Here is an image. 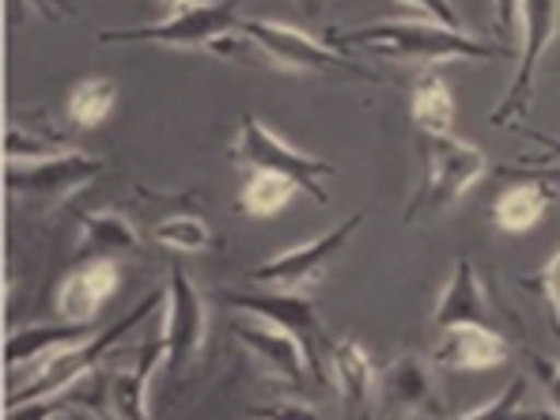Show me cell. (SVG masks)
<instances>
[{
  "mask_svg": "<svg viewBox=\"0 0 560 420\" xmlns=\"http://www.w3.org/2000/svg\"><path fill=\"white\" fill-rule=\"evenodd\" d=\"M114 98H118V88L114 80L106 77H88L72 88V98H69V114L77 126L84 129H95L98 121H106V114L114 110Z\"/></svg>",
  "mask_w": 560,
  "mask_h": 420,
  "instance_id": "484cf974",
  "label": "cell"
},
{
  "mask_svg": "<svg viewBox=\"0 0 560 420\" xmlns=\"http://www.w3.org/2000/svg\"><path fill=\"white\" fill-rule=\"evenodd\" d=\"M254 413H258V417H318V409L307 406V401L284 398V401H273V406H258Z\"/></svg>",
  "mask_w": 560,
  "mask_h": 420,
  "instance_id": "1f68e13d",
  "label": "cell"
},
{
  "mask_svg": "<svg viewBox=\"0 0 560 420\" xmlns=\"http://www.w3.org/2000/svg\"><path fill=\"white\" fill-rule=\"evenodd\" d=\"M526 360H530L534 375H538L541 390H546V398H549V413L560 417V360H553V357H541V352H526Z\"/></svg>",
  "mask_w": 560,
  "mask_h": 420,
  "instance_id": "f1b7e54d",
  "label": "cell"
},
{
  "mask_svg": "<svg viewBox=\"0 0 560 420\" xmlns=\"http://www.w3.org/2000/svg\"><path fill=\"white\" fill-rule=\"evenodd\" d=\"M337 49H368V54L398 57V61H492V57H515L518 49L481 43L469 31H451L432 20H386L372 27L329 35Z\"/></svg>",
  "mask_w": 560,
  "mask_h": 420,
  "instance_id": "6da1fadb",
  "label": "cell"
},
{
  "mask_svg": "<svg viewBox=\"0 0 560 420\" xmlns=\"http://www.w3.org/2000/svg\"><path fill=\"white\" fill-rule=\"evenodd\" d=\"M103 171H106V160L72 148V152L49 155V160L8 163L4 183L15 201H31V205H43V209H54V205H61L65 197H72L77 189L92 186Z\"/></svg>",
  "mask_w": 560,
  "mask_h": 420,
  "instance_id": "ba28073f",
  "label": "cell"
},
{
  "mask_svg": "<svg viewBox=\"0 0 560 420\" xmlns=\"http://www.w3.org/2000/svg\"><path fill=\"white\" fill-rule=\"evenodd\" d=\"M549 201H553V186L538 183V178H523V183L508 186L504 194L497 197V205H492V224L508 235H523L541 224V217L549 212Z\"/></svg>",
  "mask_w": 560,
  "mask_h": 420,
  "instance_id": "7402d4cb",
  "label": "cell"
},
{
  "mask_svg": "<svg viewBox=\"0 0 560 420\" xmlns=\"http://www.w3.org/2000/svg\"><path fill=\"white\" fill-rule=\"evenodd\" d=\"M364 228V212H352L349 220L334 224L326 235L307 238V243L292 246V250H280L269 261L250 269V280L261 288H280V292H303V288L318 284L326 277L329 261L352 243V235Z\"/></svg>",
  "mask_w": 560,
  "mask_h": 420,
  "instance_id": "9c48e42d",
  "label": "cell"
},
{
  "mask_svg": "<svg viewBox=\"0 0 560 420\" xmlns=\"http://www.w3.org/2000/svg\"><path fill=\"white\" fill-rule=\"evenodd\" d=\"M523 288H534V292H541V300H546V315H549V326H553L557 341H560V250L549 258V266L541 269L534 280H523Z\"/></svg>",
  "mask_w": 560,
  "mask_h": 420,
  "instance_id": "83f0119b",
  "label": "cell"
},
{
  "mask_svg": "<svg viewBox=\"0 0 560 420\" xmlns=\"http://www.w3.org/2000/svg\"><path fill=\"white\" fill-rule=\"evenodd\" d=\"M295 194H300V186L292 178L277 175V171H250L243 189H238V209L246 217H273Z\"/></svg>",
  "mask_w": 560,
  "mask_h": 420,
  "instance_id": "cb8c5ba5",
  "label": "cell"
},
{
  "mask_svg": "<svg viewBox=\"0 0 560 420\" xmlns=\"http://www.w3.org/2000/svg\"><path fill=\"white\" fill-rule=\"evenodd\" d=\"M560 35V0H523L518 4V54H515V77L508 84V95L489 114L492 126H515L518 118L530 114L534 88H538L541 57Z\"/></svg>",
  "mask_w": 560,
  "mask_h": 420,
  "instance_id": "8992f818",
  "label": "cell"
},
{
  "mask_svg": "<svg viewBox=\"0 0 560 420\" xmlns=\"http://www.w3.org/2000/svg\"><path fill=\"white\" fill-rule=\"evenodd\" d=\"M518 4L523 0H492V23L504 43H518Z\"/></svg>",
  "mask_w": 560,
  "mask_h": 420,
  "instance_id": "4dcf8cb0",
  "label": "cell"
},
{
  "mask_svg": "<svg viewBox=\"0 0 560 420\" xmlns=\"http://www.w3.org/2000/svg\"><path fill=\"white\" fill-rule=\"evenodd\" d=\"M163 337H167V372L183 378L205 352V337H209V303L183 266H171Z\"/></svg>",
  "mask_w": 560,
  "mask_h": 420,
  "instance_id": "30bf717a",
  "label": "cell"
},
{
  "mask_svg": "<svg viewBox=\"0 0 560 420\" xmlns=\"http://www.w3.org/2000/svg\"><path fill=\"white\" fill-rule=\"evenodd\" d=\"M329 375H334L337 398L349 413H368L375 398V364L368 357V349L357 337H345V341L329 345Z\"/></svg>",
  "mask_w": 560,
  "mask_h": 420,
  "instance_id": "ac0fdd59",
  "label": "cell"
},
{
  "mask_svg": "<svg viewBox=\"0 0 560 420\" xmlns=\"http://www.w3.org/2000/svg\"><path fill=\"white\" fill-rule=\"evenodd\" d=\"M160 364H167V337H152L137 349L133 364L114 372L110 390H106V401H110V413L121 420H148L152 417V406H148V386H152V375L160 372Z\"/></svg>",
  "mask_w": 560,
  "mask_h": 420,
  "instance_id": "2e32d148",
  "label": "cell"
},
{
  "mask_svg": "<svg viewBox=\"0 0 560 420\" xmlns=\"http://www.w3.org/2000/svg\"><path fill=\"white\" fill-rule=\"evenodd\" d=\"M435 329L447 326H489L492 323V303H489V288H485L481 273L469 258H458L451 269L447 288L440 292L432 315Z\"/></svg>",
  "mask_w": 560,
  "mask_h": 420,
  "instance_id": "e0dca14e",
  "label": "cell"
},
{
  "mask_svg": "<svg viewBox=\"0 0 560 420\" xmlns=\"http://www.w3.org/2000/svg\"><path fill=\"white\" fill-rule=\"evenodd\" d=\"M160 4H167V8H186V4H201V0H160Z\"/></svg>",
  "mask_w": 560,
  "mask_h": 420,
  "instance_id": "d590c367",
  "label": "cell"
},
{
  "mask_svg": "<svg viewBox=\"0 0 560 420\" xmlns=\"http://www.w3.org/2000/svg\"><path fill=\"white\" fill-rule=\"evenodd\" d=\"M92 337V323H61V326H27L15 329L4 345V357L12 372H27V368H43L49 352L65 349V345H77Z\"/></svg>",
  "mask_w": 560,
  "mask_h": 420,
  "instance_id": "ffe728a7",
  "label": "cell"
},
{
  "mask_svg": "<svg viewBox=\"0 0 560 420\" xmlns=\"http://www.w3.org/2000/svg\"><path fill=\"white\" fill-rule=\"evenodd\" d=\"M398 4H406L409 12L424 15V20H432V23H443V27H451V31H466L463 15L455 12L451 0H398Z\"/></svg>",
  "mask_w": 560,
  "mask_h": 420,
  "instance_id": "f546056e",
  "label": "cell"
},
{
  "mask_svg": "<svg viewBox=\"0 0 560 420\" xmlns=\"http://www.w3.org/2000/svg\"><path fill=\"white\" fill-rule=\"evenodd\" d=\"M31 4L43 15H49V20H72V15H80L72 0H31Z\"/></svg>",
  "mask_w": 560,
  "mask_h": 420,
  "instance_id": "d6a6232c",
  "label": "cell"
},
{
  "mask_svg": "<svg viewBox=\"0 0 560 420\" xmlns=\"http://www.w3.org/2000/svg\"><path fill=\"white\" fill-rule=\"evenodd\" d=\"M378 394H383V413L386 417H424V413H440V401H435V383L428 364L417 357V352H401L386 364L383 383H378Z\"/></svg>",
  "mask_w": 560,
  "mask_h": 420,
  "instance_id": "5bb4252c",
  "label": "cell"
},
{
  "mask_svg": "<svg viewBox=\"0 0 560 420\" xmlns=\"http://www.w3.org/2000/svg\"><path fill=\"white\" fill-rule=\"evenodd\" d=\"M541 140V144H549V148H553V152L560 155V144H557V140H549V137H538ZM526 178H538V183H546V186H560V163H557V167H538V171H534V175H526Z\"/></svg>",
  "mask_w": 560,
  "mask_h": 420,
  "instance_id": "836d02e7",
  "label": "cell"
},
{
  "mask_svg": "<svg viewBox=\"0 0 560 420\" xmlns=\"http://www.w3.org/2000/svg\"><path fill=\"white\" fill-rule=\"evenodd\" d=\"M512 360V345L492 326H447L432 349V364L447 372H489Z\"/></svg>",
  "mask_w": 560,
  "mask_h": 420,
  "instance_id": "4fadbf2b",
  "label": "cell"
},
{
  "mask_svg": "<svg viewBox=\"0 0 560 420\" xmlns=\"http://www.w3.org/2000/svg\"><path fill=\"white\" fill-rule=\"evenodd\" d=\"M238 0H201V4L171 8L167 20L148 23V27H126V31H103V46H183V49H212L224 35L238 31Z\"/></svg>",
  "mask_w": 560,
  "mask_h": 420,
  "instance_id": "52a82bcc",
  "label": "cell"
},
{
  "mask_svg": "<svg viewBox=\"0 0 560 420\" xmlns=\"http://www.w3.org/2000/svg\"><path fill=\"white\" fill-rule=\"evenodd\" d=\"M232 334L238 337V345L258 360L261 372L273 378V383H284V386L307 383L311 357L295 334H288V329H280L277 323L258 318V315L238 318V323L232 326Z\"/></svg>",
  "mask_w": 560,
  "mask_h": 420,
  "instance_id": "7c38bea8",
  "label": "cell"
},
{
  "mask_svg": "<svg viewBox=\"0 0 560 420\" xmlns=\"http://www.w3.org/2000/svg\"><path fill=\"white\" fill-rule=\"evenodd\" d=\"M526 390H530V383H526L523 375H515L512 383H508V390L500 394V398L485 401V406L466 409L463 417H466V420H485V417H523V413H534V409H526V406H523Z\"/></svg>",
  "mask_w": 560,
  "mask_h": 420,
  "instance_id": "4316f807",
  "label": "cell"
},
{
  "mask_svg": "<svg viewBox=\"0 0 560 420\" xmlns=\"http://www.w3.org/2000/svg\"><path fill=\"white\" fill-rule=\"evenodd\" d=\"M224 303L232 311H246V315H258V318H269L277 323L280 329L295 334L303 341L311 357V368H318L323 352H329V337H326V326L318 318V307L307 300L303 292H280V288H269V292H224Z\"/></svg>",
  "mask_w": 560,
  "mask_h": 420,
  "instance_id": "8fae6325",
  "label": "cell"
},
{
  "mask_svg": "<svg viewBox=\"0 0 560 420\" xmlns=\"http://www.w3.org/2000/svg\"><path fill=\"white\" fill-rule=\"evenodd\" d=\"M420 152H424V175H420L413 201L406 205V224H424L447 212L489 171L481 148L458 140L455 133H420Z\"/></svg>",
  "mask_w": 560,
  "mask_h": 420,
  "instance_id": "7a4b0ae2",
  "label": "cell"
},
{
  "mask_svg": "<svg viewBox=\"0 0 560 420\" xmlns=\"http://www.w3.org/2000/svg\"><path fill=\"white\" fill-rule=\"evenodd\" d=\"M152 238L167 250H178V254H209L217 250V235L212 228L205 224L201 217H167L152 228Z\"/></svg>",
  "mask_w": 560,
  "mask_h": 420,
  "instance_id": "d4e9b609",
  "label": "cell"
},
{
  "mask_svg": "<svg viewBox=\"0 0 560 420\" xmlns=\"http://www.w3.org/2000/svg\"><path fill=\"white\" fill-rule=\"evenodd\" d=\"M228 155L246 171H277V175L292 178L300 186V194L315 197L318 205H329L326 183L334 178V163L307 155L300 148H292L288 140H280L258 114H238V133L228 148Z\"/></svg>",
  "mask_w": 560,
  "mask_h": 420,
  "instance_id": "5b68a950",
  "label": "cell"
},
{
  "mask_svg": "<svg viewBox=\"0 0 560 420\" xmlns=\"http://www.w3.org/2000/svg\"><path fill=\"white\" fill-rule=\"evenodd\" d=\"M295 4H300L307 15H318V12H323V0H295Z\"/></svg>",
  "mask_w": 560,
  "mask_h": 420,
  "instance_id": "e575fe53",
  "label": "cell"
},
{
  "mask_svg": "<svg viewBox=\"0 0 560 420\" xmlns=\"http://www.w3.org/2000/svg\"><path fill=\"white\" fill-rule=\"evenodd\" d=\"M118 258H92L72 269L57 288V315L61 323H95L103 303L118 292Z\"/></svg>",
  "mask_w": 560,
  "mask_h": 420,
  "instance_id": "9a60e30c",
  "label": "cell"
},
{
  "mask_svg": "<svg viewBox=\"0 0 560 420\" xmlns=\"http://www.w3.org/2000/svg\"><path fill=\"white\" fill-rule=\"evenodd\" d=\"M72 152L69 137L54 126L46 110H15L12 121H8L4 133V155L8 163H35V160H49V155Z\"/></svg>",
  "mask_w": 560,
  "mask_h": 420,
  "instance_id": "d6986e66",
  "label": "cell"
},
{
  "mask_svg": "<svg viewBox=\"0 0 560 420\" xmlns=\"http://www.w3.org/2000/svg\"><path fill=\"white\" fill-rule=\"evenodd\" d=\"M238 31L258 46V57L273 61L277 69L288 72H315V77H345V80H364V84H378V72L364 69L357 57L341 54L334 43H318L307 31L288 27V23L273 20H238Z\"/></svg>",
  "mask_w": 560,
  "mask_h": 420,
  "instance_id": "277c9868",
  "label": "cell"
},
{
  "mask_svg": "<svg viewBox=\"0 0 560 420\" xmlns=\"http://www.w3.org/2000/svg\"><path fill=\"white\" fill-rule=\"evenodd\" d=\"M163 300H167V292L144 295V300L137 303V311H129L126 318H118L110 329H98V334H92L88 341L65 345V349L49 352V357L43 360V368H38V375L31 378V383L23 386L12 401H8V413H20V409H27V406H38V401L57 398V394L69 390L72 383H80L88 372H95L98 364H106V352H110L114 345L129 334V329H137L140 323H144L148 315H155V307H160Z\"/></svg>",
  "mask_w": 560,
  "mask_h": 420,
  "instance_id": "3957f363",
  "label": "cell"
},
{
  "mask_svg": "<svg viewBox=\"0 0 560 420\" xmlns=\"http://www.w3.org/2000/svg\"><path fill=\"white\" fill-rule=\"evenodd\" d=\"M409 114H413L420 133H451L455 129V95L440 72H420L409 88Z\"/></svg>",
  "mask_w": 560,
  "mask_h": 420,
  "instance_id": "603a6c76",
  "label": "cell"
},
{
  "mask_svg": "<svg viewBox=\"0 0 560 420\" xmlns=\"http://www.w3.org/2000/svg\"><path fill=\"white\" fill-rule=\"evenodd\" d=\"M80 254L84 258H133L140 254V232L121 212H84L80 217Z\"/></svg>",
  "mask_w": 560,
  "mask_h": 420,
  "instance_id": "44dd1931",
  "label": "cell"
}]
</instances>
